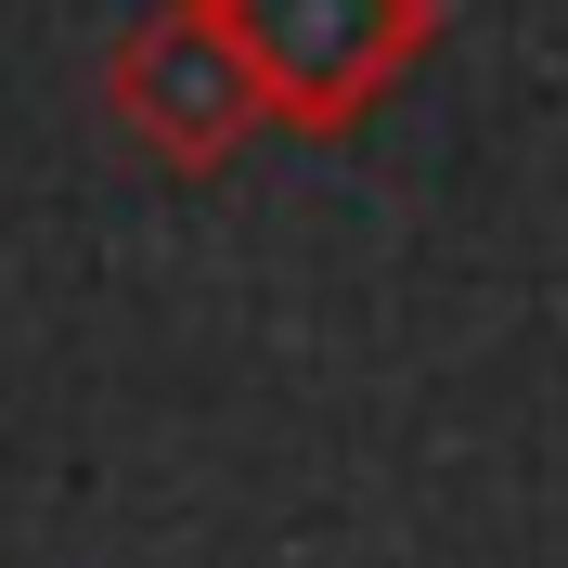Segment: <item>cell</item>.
Masks as SVG:
<instances>
[{
    "label": "cell",
    "instance_id": "obj_1",
    "mask_svg": "<svg viewBox=\"0 0 568 568\" xmlns=\"http://www.w3.org/2000/svg\"><path fill=\"white\" fill-rule=\"evenodd\" d=\"M220 27L246 39L272 130L336 142L439 52V0H220Z\"/></svg>",
    "mask_w": 568,
    "mask_h": 568
},
{
    "label": "cell",
    "instance_id": "obj_2",
    "mask_svg": "<svg viewBox=\"0 0 568 568\" xmlns=\"http://www.w3.org/2000/svg\"><path fill=\"white\" fill-rule=\"evenodd\" d=\"M104 104L155 169H233L246 130H272L258 65H246V39L220 27V0H155L104 52Z\"/></svg>",
    "mask_w": 568,
    "mask_h": 568
}]
</instances>
